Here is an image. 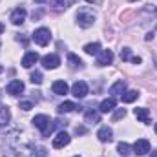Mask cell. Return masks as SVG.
I'll return each mask as SVG.
<instances>
[{
  "label": "cell",
  "instance_id": "obj_1",
  "mask_svg": "<svg viewBox=\"0 0 157 157\" xmlns=\"http://www.w3.org/2000/svg\"><path fill=\"white\" fill-rule=\"evenodd\" d=\"M77 24L80 28H91L93 24H95V13L91 11V9H88V7H82V9H78L77 13Z\"/></svg>",
  "mask_w": 157,
  "mask_h": 157
},
{
  "label": "cell",
  "instance_id": "obj_2",
  "mask_svg": "<svg viewBox=\"0 0 157 157\" xmlns=\"http://www.w3.org/2000/svg\"><path fill=\"white\" fill-rule=\"evenodd\" d=\"M31 122L35 124V128H39L40 132H42V135H44V137H46V135H49V132L53 130L49 117H48V115H44V113H40V115H35Z\"/></svg>",
  "mask_w": 157,
  "mask_h": 157
},
{
  "label": "cell",
  "instance_id": "obj_3",
  "mask_svg": "<svg viewBox=\"0 0 157 157\" xmlns=\"http://www.w3.org/2000/svg\"><path fill=\"white\" fill-rule=\"evenodd\" d=\"M31 39L35 40V44H39V46H48L49 40H51V31L48 28H39V29H35Z\"/></svg>",
  "mask_w": 157,
  "mask_h": 157
},
{
  "label": "cell",
  "instance_id": "obj_4",
  "mask_svg": "<svg viewBox=\"0 0 157 157\" xmlns=\"http://www.w3.org/2000/svg\"><path fill=\"white\" fill-rule=\"evenodd\" d=\"M113 62V53L110 49H101L99 55H97V66H110Z\"/></svg>",
  "mask_w": 157,
  "mask_h": 157
},
{
  "label": "cell",
  "instance_id": "obj_5",
  "mask_svg": "<svg viewBox=\"0 0 157 157\" xmlns=\"http://www.w3.org/2000/svg\"><path fill=\"white\" fill-rule=\"evenodd\" d=\"M70 141H71V137H70L66 132H59V133L53 137V148L60 150V148L68 146V144H70Z\"/></svg>",
  "mask_w": 157,
  "mask_h": 157
},
{
  "label": "cell",
  "instance_id": "obj_6",
  "mask_svg": "<svg viewBox=\"0 0 157 157\" xmlns=\"http://www.w3.org/2000/svg\"><path fill=\"white\" fill-rule=\"evenodd\" d=\"M71 93H73L77 99H84V97L88 95V84H86L84 80H77V82H73V86H71Z\"/></svg>",
  "mask_w": 157,
  "mask_h": 157
},
{
  "label": "cell",
  "instance_id": "obj_7",
  "mask_svg": "<svg viewBox=\"0 0 157 157\" xmlns=\"http://www.w3.org/2000/svg\"><path fill=\"white\" fill-rule=\"evenodd\" d=\"M26 15H28V11H26L24 7H17V9H13V13H11L9 20H11V24H15V26H20V24H24V20H26Z\"/></svg>",
  "mask_w": 157,
  "mask_h": 157
},
{
  "label": "cell",
  "instance_id": "obj_8",
  "mask_svg": "<svg viewBox=\"0 0 157 157\" xmlns=\"http://www.w3.org/2000/svg\"><path fill=\"white\" fill-rule=\"evenodd\" d=\"M59 64H60V59L55 53H49V55L42 57V66L46 70H55V68H59Z\"/></svg>",
  "mask_w": 157,
  "mask_h": 157
},
{
  "label": "cell",
  "instance_id": "obj_9",
  "mask_svg": "<svg viewBox=\"0 0 157 157\" xmlns=\"http://www.w3.org/2000/svg\"><path fill=\"white\" fill-rule=\"evenodd\" d=\"M132 150H133L137 155H144V154H148V152H150V143H148V139H137V141L133 143Z\"/></svg>",
  "mask_w": 157,
  "mask_h": 157
},
{
  "label": "cell",
  "instance_id": "obj_10",
  "mask_svg": "<svg viewBox=\"0 0 157 157\" xmlns=\"http://www.w3.org/2000/svg\"><path fill=\"white\" fill-rule=\"evenodd\" d=\"M22 91H24V82H22V80L15 78V80H11V82L7 84V93H9V95L17 97V95H20Z\"/></svg>",
  "mask_w": 157,
  "mask_h": 157
},
{
  "label": "cell",
  "instance_id": "obj_11",
  "mask_svg": "<svg viewBox=\"0 0 157 157\" xmlns=\"http://www.w3.org/2000/svg\"><path fill=\"white\" fill-rule=\"evenodd\" d=\"M115 106H117L115 97H108V99H104V101L101 102L99 112H101V113H110V112H113V110H115Z\"/></svg>",
  "mask_w": 157,
  "mask_h": 157
},
{
  "label": "cell",
  "instance_id": "obj_12",
  "mask_svg": "<svg viewBox=\"0 0 157 157\" xmlns=\"http://www.w3.org/2000/svg\"><path fill=\"white\" fill-rule=\"evenodd\" d=\"M39 53L37 51H28L26 55H24V59H22V66L24 68H31L33 64H37L39 62Z\"/></svg>",
  "mask_w": 157,
  "mask_h": 157
},
{
  "label": "cell",
  "instance_id": "obj_13",
  "mask_svg": "<svg viewBox=\"0 0 157 157\" xmlns=\"http://www.w3.org/2000/svg\"><path fill=\"white\" fill-rule=\"evenodd\" d=\"M51 90H53L55 95H66L70 91V86L66 84V80H55L53 86H51Z\"/></svg>",
  "mask_w": 157,
  "mask_h": 157
},
{
  "label": "cell",
  "instance_id": "obj_14",
  "mask_svg": "<svg viewBox=\"0 0 157 157\" xmlns=\"http://www.w3.org/2000/svg\"><path fill=\"white\" fill-rule=\"evenodd\" d=\"M97 137H99V141H101V143H110V141L113 139V132H112V128L102 126V128L97 132Z\"/></svg>",
  "mask_w": 157,
  "mask_h": 157
},
{
  "label": "cell",
  "instance_id": "obj_15",
  "mask_svg": "<svg viewBox=\"0 0 157 157\" xmlns=\"http://www.w3.org/2000/svg\"><path fill=\"white\" fill-rule=\"evenodd\" d=\"M133 113H135V117L139 119L141 122L150 124V110H148V108H135Z\"/></svg>",
  "mask_w": 157,
  "mask_h": 157
},
{
  "label": "cell",
  "instance_id": "obj_16",
  "mask_svg": "<svg viewBox=\"0 0 157 157\" xmlns=\"http://www.w3.org/2000/svg\"><path fill=\"white\" fill-rule=\"evenodd\" d=\"M59 113H70V112H75V110H80V106H77L75 102L71 101H64L62 104H59Z\"/></svg>",
  "mask_w": 157,
  "mask_h": 157
},
{
  "label": "cell",
  "instance_id": "obj_17",
  "mask_svg": "<svg viewBox=\"0 0 157 157\" xmlns=\"http://www.w3.org/2000/svg\"><path fill=\"white\" fill-rule=\"evenodd\" d=\"M126 91V82L124 80H117L115 84H112V88H110V93H112V97H117V95H122Z\"/></svg>",
  "mask_w": 157,
  "mask_h": 157
},
{
  "label": "cell",
  "instance_id": "obj_18",
  "mask_svg": "<svg viewBox=\"0 0 157 157\" xmlns=\"http://www.w3.org/2000/svg\"><path fill=\"white\" fill-rule=\"evenodd\" d=\"M84 121L88 124H97L101 122V112H95V110H88L86 115H84Z\"/></svg>",
  "mask_w": 157,
  "mask_h": 157
},
{
  "label": "cell",
  "instance_id": "obj_19",
  "mask_svg": "<svg viewBox=\"0 0 157 157\" xmlns=\"http://www.w3.org/2000/svg\"><path fill=\"white\" fill-rule=\"evenodd\" d=\"M121 97H122V102L130 104V102H133V101L139 99V91H137V90H128V91H124Z\"/></svg>",
  "mask_w": 157,
  "mask_h": 157
},
{
  "label": "cell",
  "instance_id": "obj_20",
  "mask_svg": "<svg viewBox=\"0 0 157 157\" xmlns=\"http://www.w3.org/2000/svg\"><path fill=\"white\" fill-rule=\"evenodd\" d=\"M9 121H11V112H9V108L4 106V104H0V126H6Z\"/></svg>",
  "mask_w": 157,
  "mask_h": 157
},
{
  "label": "cell",
  "instance_id": "obj_21",
  "mask_svg": "<svg viewBox=\"0 0 157 157\" xmlns=\"http://www.w3.org/2000/svg\"><path fill=\"white\" fill-rule=\"evenodd\" d=\"M68 62H70V66H71L73 70H77V68H78V70H82V68H84V62L78 59L77 55H73V53H70V55H68Z\"/></svg>",
  "mask_w": 157,
  "mask_h": 157
},
{
  "label": "cell",
  "instance_id": "obj_22",
  "mask_svg": "<svg viewBox=\"0 0 157 157\" xmlns=\"http://www.w3.org/2000/svg\"><path fill=\"white\" fill-rule=\"evenodd\" d=\"M84 51H86L88 55H99V51H101V44H99V42H90V44L84 46Z\"/></svg>",
  "mask_w": 157,
  "mask_h": 157
},
{
  "label": "cell",
  "instance_id": "obj_23",
  "mask_svg": "<svg viewBox=\"0 0 157 157\" xmlns=\"http://www.w3.org/2000/svg\"><path fill=\"white\" fill-rule=\"evenodd\" d=\"M117 152L119 154H121V155H130V154H132V146H130V144H128V143H119L117 144Z\"/></svg>",
  "mask_w": 157,
  "mask_h": 157
},
{
  "label": "cell",
  "instance_id": "obj_24",
  "mask_svg": "<svg viewBox=\"0 0 157 157\" xmlns=\"http://www.w3.org/2000/svg\"><path fill=\"white\" fill-rule=\"evenodd\" d=\"M75 0H51V4L53 6H59V7H68V6H71Z\"/></svg>",
  "mask_w": 157,
  "mask_h": 157
},
{
  "label": "cell",
  "instance_id": "obj_25",
  "mask_svg": "<svg viewBox=\"0 0 157 157\" xmlns=\"http://www.w3.org/2000/svg\"><path fill=\"white\" fill-rule=\"evenodd\" d=\"M121 59L122 60H132V49L130 48H122L121 49Z\"/></svg>",
  "mask_w": 157,
  "mask_h": 157
},
{
  "label": "cell",
  "instance_id": "obj_26",
  "mask_svg": "<svg viewBox=\"0 0 157 157\" xmlns=\"http://www.w3.org/2000/svg\"><path fill=\"white\" fill-rule=\"evenodd\" d=\"M29 78H31V82H33V84H42V80H44V78H42V73H40V71H33Z\"/></svg>",
  "mask_w": 157,
  "mask_h": 157
},
{
  "label": "cell",
  "instance_id": "obj_27",
  "mask_svg": "<svg viewBox=\"0 0 157 157\" xmlns=\"http://www.w3.org/2000/svg\"><path fill=\"white\" fill-rule=\"evenodd\" d=\"M124 115H126V110L124 108H117L115 113H113V121H119V119H122Z\"/></svg>",
  "mask_w": 157,
  "mask_h": 157
},
{
  "label": "cell",
  "instance_id": "obj_28",
  "mask_svg": "<svg viewBox=\"0 0 157 157\" xmlns=\"http://www.w3.org/2000/svg\"><path fill=\"white\" fill-rule=\"evenodd\" d=\"M20 108H22L24 112H29V110L33 108V102H31V101H22V102H20Z\"/></svg>",
  "mask_w": 157,
  "mask_h": 157
},
{
  "label": "cell",
  "instance_id": "obj_29",
  "mask_svg": "<svg viewBox=\"0 0 157 157\" xmlns=\"http://www.w3.org/2000/svg\"><path fill=\"white\" fill-rule=\"evenodd\" d=\"M37 157H48V150L44 146H39L37 148Z\"/></svg>",
  "mask_w": 157,
  "mask_h": 157
},
{
  "label": "cell",
  "instance_id": "obj_30",
  "mask_svg": "<svg viewBox=\"0 0 157 157\" xmlns=\"http://www.w3.org/2000/svg\"><path fill=\"white\" fill-rule=\"evenodd\" d=\"M132 62H133V64H141L143 60H141V57H132Z\"/></svg>",
  "mask_w": 157,
  "mask_h": 157
},
{
  "label": "cell",
  "instance_id": "obj_31",
  "mask_svg": "<svg viewBox=\"0 0 157 157\" xmlns=\"http://www.w3.org/2000/svg\"><path fill=\"white\" fill-rule=\"evenodd\" d=\"M2 33H4V24L0 22V35H2Z\"/></svg>",
  "mask_w": 157,
  "mask_h": 157
},
{
  "label": "cell",
  "instance_id": "obj_32",
  "mask_svg": "<svg viewBox=\"0 0 157 157\" xmlns=\"http://www.w3.org/2000/svg\"><path fill=\"white\" fill-rule=\"evenodd\" d=\"M35 2H37V4H44V2H46V0H35Z\"/></svg>",
  "mask_w": 157,
  "mask_h": 157
},
{
  "label": "cell",
  "instance_id": "obj_33",
  "mask_svg": "<svg viewBox=\"0 0 157 157\" xmlns=\"http://www.w3.org/2000/svg\"><path fill=\"white\" fill-rule=\"evenodd\" d=\"M86 2H90V4H93V2H99V0H86Z\"/></svg>",
  "mask_w": 157,
  "mask_h": 157
},
{
  "label": "cell",
  "instance_id": "obj_34",
  "mask_svg": "<svg viewBox=\"0 0 157 157\" xmlns=\"http://www.w3.org/2000/svg\"><path fill=\"white\" fill-rule=\"evenodd\" d=\"M152 157H157V150L155 152H152Z\"/></svg>",
  "mask_w": 157,
  "mask_h": 157
},
{
  "label": "cell",
  "instance_id": "obj_35",
  "mask_svg": "<svg viewBox=\"0 0 157 157\" xmlns=\"http://www.w3.org/2000/svg\"><path fill=\"white\" fill-rule=\"evenodd\" d=\"M155 133H157V122H155Z\"/></svg>",
  "mask_w": 157,
  "mask_h": 157
},
{
  "label": "cell",
  "instance_id": "obj_36",
  "mask_svg": "<svg viewBox=\"0 0 157 157\" xmlns=\"http://www.w3.org/2000/svg\"><path fill=\"white\" fill-rule=\"evenodd\" d=\"M130 2H137V0H130Z\"/></svg>",
  "mask_w": 157,
  "mask_h": 157
},
{
  "label": "cell",
  "instance_id": "obj_37",
  "mask_svg": "<svg viewBox=\"0 0 157 157\" xmlns=\"http://www.w3.org/2000/svg\"><path fill=\"white\" fill-rule=\"evenodd\" d=\"M0 73H2V66H0Z\"/></svg>",
  "mask_w": 157,
  "mask_h": 157
},
{
  "label": "cell",
  "instance_id": "obj_38",
  "mask_svg": "<svg viewBox=\"0 0 157 157\" xmlns=\"http://www.w3.org/2000/svg\"><path fill=\"white\" fill-rule=\"evenodd\" d=\"M73 157H80V155H73Z\"/></svg>",
  "mask_w": 157,
  "mask_h": 157
}]
</instances>
